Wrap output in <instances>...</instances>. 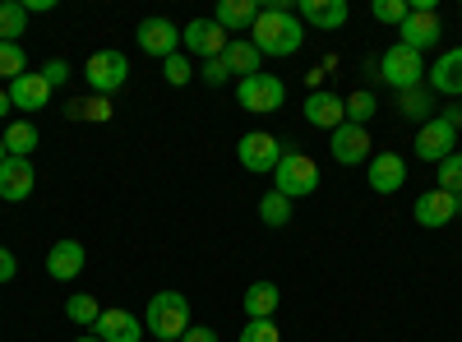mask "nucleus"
Here are the masks:
<instances>
[{
  "mask_svg": "<svg viewBox=\"0 0 462 342\" xmlns=\"http://www.w3.org/2000/svg\"><path fill=\"white\" fill-rule=\"evenodd\" d=\"M23 74H28V51L19 42H0V79H5V88Z\"/></svg>",
  "mask_w": 462,
  "mask_h": 342,
  "instance_id": "nucleus-30",
  "label": "nucleus"
},
{
  "mask_svg": "<svg viewBox=\"0 0 462 342\" xmlns=\"http://www.w3.org/2000/svg\"><path fill=\"white\" fill-rule=\"evenodd\" d=\"M42 79H47L51 88H60V84L69 79V65H65V60H47V65H42Z\"/></svg>",
  "mask_w": 462,
  "mask_h": 342,
  "instance_id": "nucleus-38",
  "label": "nucleus"
},
{
  "mask_svg": "<svg viewBox=\"0 0 462 342\" xmlns=\"http://www.w3.org/2000/svg\"><path fill=\"white\" fill-rule=\"evenodd\" d=\"M143 333H148L143 319L130 310H102L93 324V337H102V342H143Z\"/></svg>",
  "mask_w": 462,
  "mask_h": 342,
  "instance_id": "nucleus-17",
  "label": "nucleus"
},
{
  "mask_svg": "<svg viewBox=\"0 0 462 342\" xmlns=\"http://www.w3.org/2000/svg\"><path fill=\"white\" fill-rule=\"evenodd\" d=\"M23 28H28L23 0H0V42H19Z\"/></svg>",
  "mask_w": 462,
  "mask_h": 342,
  "instance_id": "nucleus-28",
  "label": "nucleus"
},
{
  "mask_svg": "<svg viewBox=\"0 0 462 342\" xmlns=\"http://www.w3.org/2000/svg\"><path fill=\"white\" fill-rule=\"evenodd\" d=\"M241 342H282V333H278L273 319H250L245 333H241Z\"/></svg>",
  "mask_w": 462,
  "mask_h": 342,
  "instance_id": "nucleus-36",
  "label": "nucleus"
},
{
  "mask_svg": "<svg viewBox=\"0 0 462 342\" xmlns=\"http://www.w3.org/2000/svg\"><path fill=\"white\" fill-rule=\"evenodd\" d=\"M305 121H310L315 130H328V134H333V130L346 121V106H342L337 93H324V88H319V93L305 97Z\"/></svg>",
  "mask_w": 462,
  "mask_h": 342,
  "instance_id": "nucleus-20",
  "label": "nucleus"
},
{
  "mask_svg": "<svg viewBox=\"0 0 462 342\" xmlns=\"http://www.w3.org/2000/svg\"><path fill=\"white\" fill-rule=\"evenodd\" d=\"M162 74H167V84H171V88H185L189 79H195V60H189L185 51H176V56L162 60Z\"/></svg>",
  "mask_w": 462,
  "mask_h": 342,
  "instance_id": "nucleus-33",
  "label": "nucleus"
},
{
  "mask_svg": "<svg viewBox=\"0 0 462 342\" xmlns=\"http://www.w3.org/2000/svg\"><path fill=\"white\" fill-rule=\"evenodd\" d=\"M51 84L42 79V74H23V79H14L10 84V102H14V111H42L47 102H51Z\"/></svg>",
  "mask_w": 462,
  "mask_h": 342,
  "instance_id": "nucleus-21",
  "label": "nucleus"
},
{
  "mask_svg": "<svg viewBox=\"0 0 462 342\" xmlns=\"http://www.w3.org/2000/svg\"><path fill=\"white\" fill-rule=\"evenodd\" d=\"M278 300H282L278 282H250V287H245V296H241V306H245V315H250V319H273Z\"/></svg>",
  "mask_w": 462,
  "mask_h": 342,
  "instance_id": "nucleus-25",
  "label": "nucleus"
},
{
  "mask_svg": "<svg viewBox=\"0 0 462 342\" xmlns=\"http://www.w3.org/2000/svg\"><path fill=\"white\" fill-rule=\"evenodd\" d=\"M398 111H402L407 121H420V125H426V121L435 116V93H430L426 84H420V88H407V93H398Z\"/></svg>",
  "mask_w": 462,
  "mask_h": 342,
  "instance_id": "nucleus-26",
  "label": "nucleus"
},
{
  "mask_svg": "<svg viewBox=\"0 0 462 342\" xmlns=\"http://www.w3.org/2000/svg\"><path fill=\"white\" fill-rule=\"evenodd\" d=\"M365 167H370V189L374 195H398V189L407 185V158L402 153H374Z\"/></svg>",
  "mask_w": 462,
  "mask_h": 342,
  "instance_id": "nucleus-16",
  "label": "nucleus"
},
{
  "mask_svg": "<svg viewBox=\"0 0 462 342\" xmlns=\"http://www.w3.org/2000/svg\"><path fill=\"white\" fill-rule=\"evenodd\" d=\"M426 79H430V93H444V97H462V47L444 51L430 69H426Z\"/></svg>",
  "mask_w": 462,
  "mask_h": 342,
  "instance_id": "nucleus-19",
  "label": "nucleus"
},
{
  "mask_svg": "<svg viewBox=\"0 0 462 342\" xmlns=\"http://www.w3.org/2000/svg\"><path fill=\"white\" fill-rule=\"evenodd\" d=\"M453 143H457V130H453V125H448L444 116H430L426 125L416 130V158H420V162H435V167H439V162H444V158L453 153Z\"/></svg>",
  "mask_w": 462,
  "mask_h": 342,
  "instance_id": "nucleus-11",
  "label": "nucleus"
},
{
  "mask_svg": "<svg viewBox=\"0 0 462 342\" xmlns=\"http://www.w3.org/2000/svg\"><path fill=\"white\" fill-rule=\"evenodd\" d=\"M273 189H278V195H287L291 204L305 199V195H315V189H319V162L287 143L282 148V162L273 167Z\"/></svg>",
  "mask_w": 462,
  "mask_h": 342,
  "instance_id": "nucleus-3",
  "label": "nucleus"
},
{
  "mask_svg": "<svg viewBox=\"0 0 462 342\" xmlns=\"http://www.w3.org/2000/svg\"><path fill=\"white\" fill-rule=\"evenodd\" d=\"M398 37H402V47H411V51H430L439 37H444V23H439L435 10H416V5H411V14L402 19Z\"/></svg>",
  "mask_w": 462,
  "mask_h": 342,
  "instance_id": "nucleus-14",
  "label": "nucleus"
},
{
  "mask_svg": "<svg viewBox=\"0 0 462 342\" xmlns=\"http://www.w3.org/2000/svg\"><path fill=\"white\" fill-rule=\"evenodd\" d=\"M222 60H226L231 74H241V79H250V74H263V56H259V47L250 42V37H231L226 51H222Z\"/></svg>",
  "mask_w": 462,
  "mask_h": 342,
  "instance_id": "nucleus-22",
  "label": "nucleus"
},
{
  "mask_svg": "<svg viewBox=\"0 0 462 342\" xmlns=\"http://www.w3.org/2000/svg\"><path fill=\"white\" fill-rule=\"evenodd\" d=\"M282 139H273L268 130H250V134H241V143H236V158H241V167L245 171H254V176H268L278 162H282Z\"/></svg>",
  "mask_w": 462,
  "mask_h": 342,
  "instance_id": "nucleus-7",
  "label": "nucleus"
},
{
  "mask_svg": "<svg viewBox=\"0 0 462 342\" xmlns=\"http://www.w3.org/2000/svg\"><path fill=\"white\" fill-rule=\"evenodd\" d=\"M379 79L389 84V88H398V93H407V88H420V79H426V60H420V51H411V47H389L379 56Z\"/></svg>",
  "mask_w": 462,
  "mask_h": 342,
  "instance_id": "nucleus-5",
  "label": "nucleus"
},
{
  "mask_svg": "<svg viewBox=\"0 0 462 342\" xmlns=\"http://www.w3.org/2000/svg\"><path fill=\"white\" fill-rule=\"evenodd\" d=\"M328 148H333V158L342 167H356V162H370V130L365 125H352V121H342L333 134H328Z\"/></svg>",
  "mask_w": 462,
  "mask_h": 342,
  "instance_id": "nucleus-12",
  "label": "nucleus"
},
{
  "mask_svg": "<svg viewBox=\"0 0 462 342\" xmlns=\"http://www.w3.org/2000/svg\"><path fill=\"white\" fill-rule=\"evenodd\" d=\"M259 0H222L217 5V14H213V23L222 28V32H236V28H254V19H259Z\"/></svg>",
  "mask_w": 462,
  "mask_h": 342,
  "instance_id": "nucleus-24",
  "label": "nucleus"
},
{
  "mask_svg": "<svg viewBox=\"0 0 462 342\" xmlns=\"http://www.w3.org/2000/svg\"><path fill=\"white\" fill-rule=\"evenodd\" d=\"M65 116L69 121H93V125H102V121H111V97H74L69 106H65Z\"/></svg>",
  "mask_w": 462,
  "mask_h": 342,
  "instance_id": "nucleus-27",
  "label": "nucleus"
},
{
  "mask_svg": "<svg viewBox=\"0 0 462 342\" xmlns=\"http://www.w3.org/2000/svg\"><path fill=\"white\" fill-rule=\"evenodd\" d=\"M370 14H374L379 23H398V28H402V19L411 14V0H374Z\"/></svg>",
  "mask_w": 462,
  "mask_h": 342,
  "instance_id": "nucleus-34",
  "label": "nucleus"
},
{
  "mask_svg": "<svg viewBox=\"0 0 462 342\" xmlns=\"http://www.w3.org/2000/svg\"><path fill=\"white\" fill-rule=\"evenodd\" d=\"M37 185V167L32 158H5L0 162V199L5 204H23Z\"/></svg>",
  "mask_w": 462,
  "mask_h": 342,
  "instance_id": "nucleus-15",
  "label": "nucleus"
},
{
  "mask_svg": "<svg viewBox=\"0 0 462 342\" xmlns=\"http://www.w3.org/2000/svg\"><path fill=\"white\" fill-rule=\"evenodd\" d=\"M5 158H10V153H5V143H0V162H5Z\"/></svg>",
  "mask_w": 462,
  "mask_h": 342,
  "instance_id": "nucleus-44",
  "label": "nucleus"
},
{
  "mask_svg": "<svg viewBox=\"0 0 462 342\" xmlns=\"http://www.w3.org/2000/svg\"><path fill=\"white\" fill-rule=\"evenodd\" d=\"M444 121H448L453 130H462V106H448V111H444Z\"/></svg>",
  "mask_w": 462,
  "mask_h": 342,
  "instance_id": "nucleus-42",
  "label": "nucleus"
},
{
  "mask_svg": "<svg viewBox=\"0 0 462 342\" xmlns=\"http://www.w3.org/2000/svg\"><path fill=\"white\" fill-rule=\"evenodd\" d=\"M236 102H241V111H250V116H268V111H278L287 102V84L278 79V74H250V79L236 84Z\"/></svg>",
  "mask_w": 462,
  "mask_h": 342,
  "instance_id": "nucleus-6",
  "label": "nucleus"
},
{
  "mask_svg": "<svg viewBox=\"0 0 462 342\" xmlns=\"http://www.w3.org/2000/svg\"><path fill=\"white\" fill-rule=\"evenodd\" d=\"M14 273H19L14 250H10V245H0V282H14Z\"/></svg>",
  "mask_w": 462,
  "mask_h": 342,
  "instance_id": "nucleus-39",
  "label": "nucleus"
},
{
  "mask_svg": "<svg viewBox=\"0 0 462 342\" xmlns=\"http://www.w3.org/2000/svg\"><path fill=\"white\" fill-rule=\"evenodd\" d=\"M143 328L158 337V342H180L185 328H189V300H185L180 291H158V296H148Z\"/></svg>",
  "mask_w": 462,
  "mask_h": 342,
  "instance_id": "nucleus-2",
  "label": "nucleus"
},
{
  "mask_svg": "<svg viewBox=\"0 0 462 342\" xmlns=\"http://www.w3.org/2000/svg\"><path fill=\"white\" fill-rule=\"evenodd\" d=\"M296 19L333 32V28H342L346 19H352V5H346V0H296Z\"/></svg>",
  "mask_w": 462,
  "mask_h": 342,
  "instance_id": "nucleus-18",
  "label": "nucleus"
},
{
  "mask_svg": "<svg viewBox=\"0 0 462 342\" xmlns=\"http://www.w3.org/2000/svg\"><path fill=\"white\" fill-rule=\"evenodd\" d=\"M97 315H102L97 296H88V291H74V296H65V319H69V324H79V328L88 324V328H93V324H97Z\"/></svg>",
  "mask_w": 462,
  "mask_h": 342,
  "instance_id": "nucleus-29",
  "label": "nucleus"
},
{
  "mask_svg": "<svg viewBox=\"0 0 462 342\" xmlns=\"http://www.w3.org/2000/svg\"><path fill=\"white\" fill-rule=\"evenodd\" d=\"M130 79V60L125 51H116V47H102L84 60V84L97 93V97H111V93H121Z\"/></svg>",
  "mask_w": 462,
  "mask_h": 342,
  "instance_id": "nucleus-4",
  "label": "nucleus"
},
{
  "mask_svg": "<svg viewBox=\"0 0 462 342\" xmlns=\"http://www.w3.org/2000/svg\"><path fill=\"white\" fill-rule=\"evenodd\" d=\"M250 42L259 47V56H296L305 42V28L287 10V0H273L268 10H259V19L250 28Z\"/></svg>",
  "mask_w": 462,
  "mask_h": 342,
  "instance_id": "nucleus-1",
  "label": "nucleus"
},
{
  "mask_svg": "<svg viewBox=\"0 0 462 342\" xmlns=\"http://www.w3.org/2000/svg\"><path fill=\"white\" fill-rule=\"evenodd\" d=\"M74 342H102V337H74Z\"/></svg>",
  "mask_w": 462,
  "mask_h": 342,
  "instance_id": "nucleus-43",
  "label": "nucleus"
},
{
  "mask_svg": "<svg viewBox=\"0 0 462 342\" xmlns=\"http://www.w3.org/2000/svg\"><path fill=\"white\" fill-rule=\"evenodd\" d=\"M226 42H231V32H222L213 19H189V23L180 28V51H185V56L213 60V56L226 51Z\"/></svg>",
  "mask_w": 462,
  "mask_h": 342,
  "instance_id": "nucleus-9",
  "label": "nucleus"
},
{
  "mask_svg": "<svg viewBox=\"0 0 462 342\" xmlns=\"http://www.w3.org/2000/svg\"><path fill=\"white\" fill-rule=\"evenodd\" d=\"M84 263H88L84 241L65 236V241H56V245L47 250V278H51V282H74V278L84 273Z\"/></svg>",
  "mask_w": 462,
  "mask_h": 342,
  "instance_id": "nucleus-13",
  "label": "nucleus"
},
{
  "mask_svg": "<svg viewBox=\"0 0 462 342\" xmlns=\"http://www.w3.org/2000/svg\"><path fill=\"white\" fill-rule=\"evenodd\" d=\"M199 74H204V84H213V88H222L231 69H226V60H222V56H213V60H204V69H199Z\"/></svg>",
  "mask_w": 462,
  "mask_h": 342,
  "instance_id": "nucleus-37",
  "label": "nucleus"
},
{
  "mask_svg": "<svg viewBox=\"0 0 462 342\" xmlns=\"http://www.w3.org/2000/svg\"><path fill=\"white\" fill-rule=\"evenodd\" d=\"M0 143H5L10 158H32L37 148H42V130H37L32 121H10L5 134H0Z\"/></svg>",
  "mask_w": 462,
  "mask_h": 342,
  "instance_id": "nucleus-23",
  "label": "nucleus"
},
{
  "mask_svg": "<svg viewBox=\"0 0 462 342\" xmlns=\"http://www.w3.org/2000/svg\"><path fill=\"white\" fill-rule=\"evenodd\" d=\"M259 217H263L268 226H287V222H291V199L278 195V189H268V195L259 199Z\"/></svg>",
  "mask_w": 462,
  "mask_h": 342,
  "instance_id": "nucleus-32",
  "label": "nucleus"
},
{
  "mask_svg": "<svg viewBox=\"0 0 462 342\" xmlns=\"http://www.w3.org/2000/svg\"><path fill=\"white\" fill-rule=\"evenodd\" d=\"M462 213V195H448V189H426V195L416 199V208H411V217L420 222V226H430V232H439V226H448L453 217Z\"/></svg>",
  "mask_w": 462,
  "mask_h": 342,
  "instance_id": "nucleus-10",
  "label": "nucleus"
},
{
  "mask_svg": "<svg viewBox=\"0 0 462 342\" xmlns=\"http://www.w3.org/2000/svg\"><path fill=\"white\" fill-rule=\"evenodd\" d=\"M10 111H14V102H10V88H0V121H5Z\"/></svg>",
  "mask_w": 462,
  "mask_h": 342,
  "instance_id": "nucleus-41",
  "label": "nucleus"
},
{
  "mask_svg": "<svg viewBox=\"0 0 462 342\" xmlns=\"http://www.w3.org/2000/svg\"><path fill=\"white\" fill-rule=\"evenodd\" d=\"M134 42H139V51H143V56L167 60V56H176V51H180V28H176L171 19H162V14H148V19L134 28Z\"/></svg>",
  "mask_w": 462,
  "mask_h": 342,
  "instance_id": "nucleus-8",
  "label": "nucleus"
},
{
  "mask_svg": "<svg viewBox=\"0 0 462 342\" xmlns=\"http://www.w3.org/2000/svg\"><path fill=\"white\" fill-rule=\"evenodd\" d=\"M439 189H448V195H462V153H448L439 162Z\"/></svg>",
  "mask_w": 462,
  "mask_h": 342,
  "instance_id": "nucleus-35",
  "label": "nucleus"
},
{
  "mask_svg": "<svg viewBox=\"0 0 462 342\" xmlns=\"http://www.w3.org/2000/svg\"><path fill=\"white\" fill-rule=\"evenodd\" d=\"M180 342H217V333H213V328H208V324H189V328H185V337H180Z\"/></svg>",
  "mask_w": 462,
  "mask_h": 342,
  "instance_id": "nucleus-40",
  "label": "nucleus"
},
{
  "mask_svg": "<svg viewBox=\"0 0 462 342\" xmlns=\"http://www.w3.org/2000/svg\"><path fill=\"white\" fill-rule=\"evenodd\" d=\"M342 106H346V121H352V125H365L374 111H379V97L370 88H356L352 97H342Z\"/></svg>",
  "mask_w": 462,
  "mask_h": 342,
  "instance_id": "nucleus-31",
  "label": "nucleus"
}]
</instances>
